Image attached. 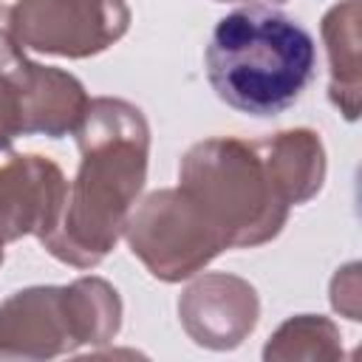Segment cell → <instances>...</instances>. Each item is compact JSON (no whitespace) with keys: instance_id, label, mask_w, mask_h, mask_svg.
I'll return each mask as SVG.
<instances>
[{"instance_id":"obj_1","label":"cell","mask_w":362,"mask_h":362,"mask_svg":"<svg viewBox=\"0 0 362 362\" xmlns=\"http://www.w3.org/2000/svg\"><path fill=\"white\" fill-rule=\"evenodd\" d=\"M325 181V150L314 130L294 127L255 141L206 139L178 167V189L198 206L226 249L269 243L291 206L311 201Z\"/></svg>"},{"instance_id":"obj_2","label":"cell","mask_w":362,"mask_h":362,"mask_svg":"<svg viewBox=\"0 0 362 362\" xmlns=\"http://www.w3.org/2000/svg\"><path fill=\"white\" fill-rule=\"evenodd\" d=\"M74 136L79 170L68 184L59 226L40 243L68 266L93 269L124 235L130 206L147 181L150 124L136 105L96 96Z\"/></svg>"},{"instance_id":"obj_3","label":"cell","mask_w":362,"mask_h":362,"mask_svg":"<svg viewBox=\"0 0 362 362\" xmlns=\"http://www.w3.org/2000/svg\"><path fill=\"white\" fill-rule=\"evenodd\" d=\"M204 62L223 105L255 119H272L303 96L314 76L317 45L294 17L255 3L215 23Z\"/></svg>"},{"instance_id":"obj_4","label":"cell","mask_w":362,"mask_h":362,"mask_svg":"<svg viewBox=\"0 0 362 362\" xmlns=\"http://www.w3.org/2000/svg\"><path fill=\"white\" fill-rule=\"evenodd\" d=\"M122 328L119 291L102 277L31 286L0 305V359H54L107 345Z\"/></svg>"},{"instance_id":"obj_5","label":"cell","mask_w":362,"mask_h":362,"mask_svg":"<svg viewBox=\"0 0 362 362\" xmlns=\"http://www.w3.org/2000/svg\"><path fill=\"white\" fill-rule=\"evenodd\" d=\"M85 85L51 65L31 62L11 25V6L0 3V150L17 136L62 139L88 110Z\"/></svg>"},{"instance_id":"obj_6","label":"cell","mask_w":362,"mask_h":362,"mask_svg":"<svg viewBox=\"0 0 362 362\" xmlns=\"http://www.w3.org/2000/svg\"><path fill=\"white\" fill-rule=\"evenodd\" d=\"M124 235L130 252L164 283L187 280L226 252L221 235L178 187L150 192L127 218Z\"/></svg>"},{"instance_id":"obj_7","label":"cell","mask_w":362,"mask_h":362,"mask_svg":"<svg viewBox=\"0 0 362 362\" xmlns=\"http://www.w3.org/2000/svg\"><path fill=\"white\" fill-rule=\"evenodd\" d=\"M11 25L28 51L85 59L124 37L130 8L124 0H17Z\"/></svg>"},{"instance_id":"obj_8","label":"cell","mask_w":362,"mask_h":362,"mask_svg":"<svg viewBox=\"0 0 362 362\" xmlns=\"http://www.w3.org/2000/svg\"><path fill=\"white\" fill-rule=\"evenodd\" d=\"M68 181L45 156L0 150V249L25 235L48 238L62 218Z\"/></svg>"},{"instance_id":"obj_9","label":"cell","mask_w":362,"mask_h":362,"mask_svg":"<svg viewBox=\"0 0 362 362\" xmlns=\"http://www.w3.org/2000/svg\"><path fill=\"white\" fill-rule=\"evenodd\" d=\"M178 317L195 345L209 351H232L255 331L260 300L243 277L212 272L198 277L181 294Z\"/></svg>"},{"instance_id":"obj_10","label":"cell","mask_w":362,"mask_h":362,"mask_svg":"<svg viewBox=\"0 0 362 362\" xmlns=\"http://www.w3.org/2000/svg\"><path fill=\"white\" fill-rule=\"evenodd\" d=\"M322 40L328 48V99L354 122L359 116V0H342L322 17Z\"/></svg>"},{"instance_id":"obj_11","label":"cell","mask_w":362,"mask_h":362,"mask_svg":"<svg viewBox=\"0 0 362 362\" xmlns=\"http://www.w3.org/2000/svg\"><path fill=\"white\" fill-rule=\"evenodd\" d=\"M337 359L342 356L339 328L314 314L286 320L263 348V359Z\"/></svg>"},{"instance_id":"obj_12","label":"cell","mask_w":362,"mask_h":362,"mask_svg":"<svg viewBox=\"0 0 362 362\" xmlns=\"http://www.w3.org/2000/svg\"><path fill=\"white\" fill-rule=\"evenodd\" d=\"M218 3H235V0H218ZM272 3H286V0H272Z\"/></svg>"},{"instance_id":"obj_13","label":"cell","mask_w":362,"mask_h":362,"mask_svg":"<svg viewBox=\"0 0 362 362\" xmlns=\"http://www.w3.org/2000/svg\"><path fill=\"white\" fill-rule=\"evenodd\" d=\"M0 266H3V249H0Z\"/></svg>"}]
</instances>
